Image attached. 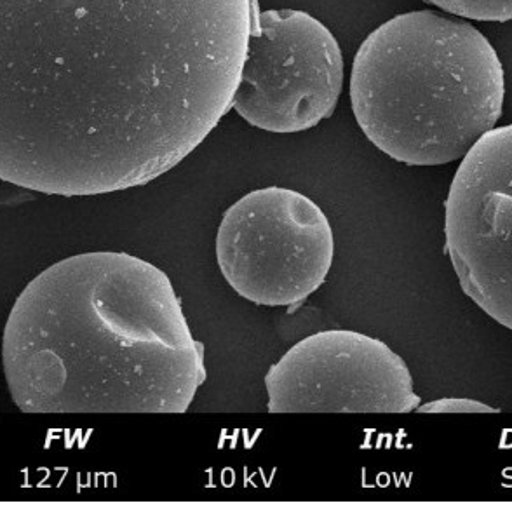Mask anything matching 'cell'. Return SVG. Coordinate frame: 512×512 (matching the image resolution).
Masks as SVG:
<instances>
[{
  "instance_id": "obj_5",
  "label": "cell",
  "mask_w": 512,
  "mask_h": 512,
  "mask_svg": "<svg viewBox=\"0 0 512 512\" xmlns=\"http://www.w3.org/2000/svg\"><path fill=\"white\" fill-rule=\"evenodd\" d=\"M337 39L304 11L258 13L232 108L270 133H300L328 119L342 93Z\"/></svg>"
},
{
  "instance_id": "obj_3",
  "label": "cell",
  "mask_w": 512,
  "mask_h": 512,
  "mask_svg": "<svg viewBox=\"0 0 512 512\" xmlns=\"http://www.w3.org/2000/svg\"><path fill=\"white\" fill-rule=\"evenodd\" d=\"M504 95V67L485 35L436 11L385 21L352 65L359 128L408 166L464 159L499 122Z\"/></svg>"
},
{
  "instance_id": "obj_6",
  "label": "cell",
  "mask_w": 512,
  "mask_h": 512,
  "mask_svg": "<svg viewBox=\"0 0 512 512\" xmlns=\"http://www.w3.org/2000/svg\"><path fill=\"white\" fill-rule=\"evenodd\" d=\"M445 237L465 295L512 331V124L488 131L462 159Z\"/></svg>"
},
{
  "instance_id": "obj_4",
  "label": "cell",
  "mask_w": 512,
  "mask_h": 512,
  "mask_svg": "<svg viewBox=\"0 0 512 512\" xmlns=\"http://www.w3.org/2000/svg\"><path fill=\"white\" fill-rule=\"evenodd\" d=\"M335 256L330 222L297 190H253L223 215L216 260L237 295L265 307H297L323 286Z\"/></svg>"
},
{
  "instance_id": "obj_1",
  "label": "cell",
  "mask_w": 512,
  "mask_h": 512,
  "mask_svg": "<svg viewBox=\"0 0 512 512\" xmlns=\"http://www.w3.org/2000/svg\"><path fill=\"white\" fill-rule=\"evenodd\" d=\"M256 0H0V180L142 187L232 108Z\"/></svg>"
},
{
  "instance_id": "obj_9",
  "label": "cell",
  "mask_w": 512,
  "mask_h": 512,
  "mask_svg": "<svg viewBox=\"0 0 512 512\" xmlns=\"http://www.w3.org/2000/svg\"><path fill=\"white\" fill-rule=\"evenodd\" d=\"M418 413H499L497 408L479 403L476 399L443 398L418 406Z\"/></svg>"
},
{
  "instance_id": "obj_7",
  "label": "cell",
  "mask_w": 512,
  "mask_h": 512,
  "mask_svg": "<svg viewBox=\"0 0 512 512\" xmlns=\"http://www.w3.org/2000/svg\"><path fill=\"white\" fill-rule=\"evenodd\" d=\"M269 413H410L420 406L405 361L352 330L300 340L265 377Z\"/></svg>"
},
{
  "instance_id": "obj_8",
  "label": "cell",
  "mask_w": 512,
  "mask_h": 512,
  "mask_svg": "<svg viewBox=\"0 0 512 512\" xmlns=\"http://www.w3.org/2000/svg\"><path fill=\"white\" fill-rule=\"evenodd\" d=\"M446 13L478 21L512 20V0H431Z\"/></svg>"
},
{
  "instance_id": "obj_2",
  "label": "cell",
  "mask_w": 512,
  "mask_h": 512,
  "mask_svg": "<svg viewBox=\"0 0 512 512\" xmlns=\"http://www.w3.org/2000/svg\"><path fill=\"white\" fill-rule=\"evenodd\" d=\"M2 364L30 415L189 410L206 380L173 283L128 253L70 256L23 290L7 319Z\"/></svg>"
}]
</instances>
